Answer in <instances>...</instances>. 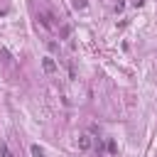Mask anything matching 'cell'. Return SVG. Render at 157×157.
<instances>
[{"instance_id": "cell-2", "label": "cell", "mask_w": 157, "mask_h": 157, "mask_svg": "<svg viewBox=\"0 0 157 157\" xmlns=\"http://www.w3.org/2000/svg\"><path fill=\"white\" fill-rule=\"evenodd\" d=\"M42 69H44L47 74H56V64H54V59H52V56H44V59H42Z\"/></svg>"}, {"instance_id": "cell-7", "label": "cell", "mask_w": 157, "mask_h": 157, "mask_svg": "<svg viewBox=\"0 0 157 157\" xmlns=\"http://www.w3.org/2000/svg\"><path fill=\"white\" fill-rule=\"evenodd\" d=\"M108 152H110V155H115V152H118V145H115L113 140H108Z\"/></svg>"}, {"instance_id": "cell-1", "label": "cell", "mask_w": 157, "mask_h": 157, "mask_svg": "<svg viewBox=\"0 0 157 157\" xmlns=\"http://www.w3.org/2000/svg\"><path fill=\"white\" fill-rule=\"evenodd\" d=\"M37 20H39L44 27H54V15L47 12V10H39V12H37Z\"/></svg>"}, {"instance_id": "cell-4", "label": "cell", "mask_w": 157, "mask_h": 157, "mask_svg": "<svg viewBox=\"0 0 157 157\" xmlns=\"http://www.w3.org/2000/svg\"><path fill=\"white\" fill-rule=\"evenodd\" d=\"M74 7L76 10H86L88 7V0H74Z\"/></svg>"}, {"instance_id": "cell-8", "label": "cell", "mask_w": 157, "mask_h": 157, "mask_svg": "<svg viewBox=\"0 0 157 157\" xmlns=\"http://www.w3.org/2000/svg\"><path fill=\"white\" fill-rule=\"evenodd\" d=\"M123 7H125V2H123V0H118V2H115V12H123Z\"/></svg>"}, {"instance_id": "cell-6", "label": "cell", "mask_w": 157, "mask_h": 157, "mask_svg": "<svg viewBox=\"0 0 157 157\" xmlns=\"http://www.w3.org/2000/svg\"><path fill=\"white\" fill-rule=\"evenodd\" d=\"M0 152H2V157H15V155H12V150H10L7 145H2V147H0Z\"/></svg>"}, {"instance_id": "cell-3", "label": "cell", "mask_w": 157, "mask_h": 157, "mask_svg": "<svg viewBox=\"0 0 157 157\" xmlns=\"http://www.w3.org/2000/svg\"><path fill=\"white\" fill-rule=\"evenodd\" d=\"M91 145H93L91 135H81V137H78V150H81V152H88V150H91Z\"/></svg>"}, {"instance_id": "cell-5", "label": "cell", "mask_w": 157, "mask_h": 157, "mask_svg": "<svg viewBox=\"0 0 157 157\" xmlns=\"http://www.w3.org/2000/svg\"><path fill=\"white\" fill-rule=\"evenodd\" d=\"M29 150H32V157H44V155H42V150H39V145H32Z\"/></svg>"}]
</instances>
